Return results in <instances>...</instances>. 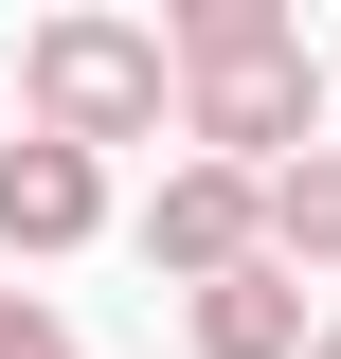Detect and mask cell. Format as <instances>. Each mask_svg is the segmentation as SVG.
<instances>
[{
  "instance_id": "1",
  "label": "cell",
  "mask_w": 341,
  "mask_h": 359,
  "mask_svg": "<svg viewBox=\"0 0 341 359\" xmlns=\"http://www.w3.org/2000/svg\"><path fill=\"white\" fill-rule=\"evenodd\" d=\"M162 54H180V126H198L234 180H288L305 144H323V72H305V36L269 0H180Z\"/></svg>"
},
{
  "instance_id": "2",
  "label": "cell",
  "mask_w": 341,
  "mask_h": 359,
  "mask_svg": "<svg viewBox=\"0 0 341 359\" xmlns=\"http://www.w3.org/2000/svg\"><path fill=\"white\" fill-rule=\"evenodd\" d=\"M180 108V54L144 18H54L36 36V144H144Z\"/></svg>"
},
{
  "instance_id": "3",
  "label": "cell",
  "mask_w": 341,
  "mask_h": 359,
  "mask_svg": "<svg viewBox=\"0 0 341 359\" xmlns=\"http://www.w3.org/2000/svg\"><path fill=\"white\" fill-rule=\"evenodd\" d=\"M144 252H162L180 287H234V269H269V180H234V162H162V198H144Z\"/></svg>"
},
{
  "instance_id": "4",
  "label": "cell",
  "mask_w": 341,
  "mask_h": 359,
  "mask_svg": "<svg viewBox=\"0 0 341 359\" xmlns=\"http://www.w3.org/2000/svg\"><path fill=\"white\" fill-rule=\"evenodd\" d=\"M108 233V162L90 144H0V252H90Z\"/></svg>"
},
{
  "instance_id": "5",
  "label": "cell",
  "mask_w": 341,
  "mask_h": 359,
  "mask_svg": "<svg viewBox=\"0 0 341 359\" xmlns=\"http://www.w3.org/2000/svg\"><path fill=\"white\" fill-rule=\"evenodd\" d=\"M198 359H305V287H288V269L198 287Z\"/></svg>"
},
{
  "instance_id": "6",
  "label": "cell",
  "mask_w": 341,
  "mask_h": 359,
  "mask_svg": "<svg viewBox=\"0 0 341 359\" xmlns=\"http://www.w3.org/2000/svg\"><path fill=\"white\" fill-rule=\"evenodd\" d=\"M323 252H341V144H305L269 180V269H323Z\"/></svg>"
},
{
  "instance_id": "7",
  "label": "cell",
  "mask_w": 341,
  "mask_h": 359,
  "mask_svg": "<svg viewBox=\"0 0 341 359\" xmlns=\"http://www.w3.org/2000/svg\"><path fill=\"white\" fill-rule=\"evenodd\" d=\"M0 359H72V323L54 306H0Z\"/></svg>"
},
{
  "instance_id": "8",
  "label": "cell",
  "mask_w": 341,
  "mask_h": 359,
  "mask_svg": "<svg viewBox=\"0 0 341 359\" xmlns=\"http://www.w3.org/2000/svg\"><path fill=\"white\" fill-rule=\"evenodd\" d=\"M305 359H341V323H323V341H305Z\"/></svg>"
}]
</instances>
